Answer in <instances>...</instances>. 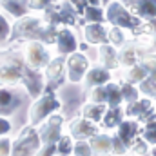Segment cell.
<instances>
[{
    "mask_svg": "<svg viewBox=\"0 0 156 156\" xmlns=\"http://www.w3.org/2000/svg\"><path fill=\"white\" fill-rule=\"evenodd\" d=\"M56 26L42 22L38 16H22L15 22L11 29L9 40H31V42H42V44H53L56 42Z\"/></svg>",
    "mask_w": 156,
    "mask_h": 156,
    "instance_id": "6da1fadb",
    "label": "cell"
},
{
    "mask_svg": "<svg viewBox=\"0 0 156 156\" xmlns=\"http://www.w3.org/2000/svg\"><path fill=\"white\" fill-rule=\"evenodd\" d=\"M105 20L111 22L115 27L120 29H138L142 26V20L134 15H131V11L120 4V2H111L107 4V9H105Z\"/></svg>",
    "mask_w": 156,
    "mask_h": 156,
    "instance_id": "7a4b0ae2",
    "label": "cell"
},
{
    "mask_svg": "<svg viewBox=\"0 0 156 156\" xmlns=\"http://www.w3.org/2000/svg\"><path fill=\"white\" fill-rule=\"evenodd\" d=\"M78 16H80V13L76 11V7L71 5L69 2H64V0L58 2V4H55L51 9H47L44 13V20L47 24H53V26H56V24L75 26L78 20H80Z\"/></svg>",
    "mask_w": 156,
    "mask_h": 156,
    "instance_id": "3957f363",
    "label": "cell"
},
{
    "mask_svg": "<svg viewBox=\"0 0 156 156\" xmlns=\"http://www.w3.org/2000/svg\"><path fill=\"white\" fill-rule=\"evenodd\" d=\"M85 93L82 87H78L76 83H69V85H62L60 87V104L64 109V116L73 118L78 113V107L83 104Z\"/></svg>",
    "mask_w": 156,
    "mask_h": 156,
    "instance_id": "277c9868",
    "label": "cell"
},
{
    "mask_svg": "<svg viewBox=\"0 0 156 156\" xmlns=\"http://www.w3.org/2000/svg\"><path fill=\"white\" fill-rule=\"evenodd\" d=\"M40 134L33 127L24 129L13 145L11 156H35V153L40 149Z\"/></svg>",
    "mask_w": 156,
    "mask_h": 156,
    "instance_id": "5b68a950",
    "label": "cell"
},
{
    "mask_svg": "<svg viewBox=\"0 0 156 156\" xmlns=\"http://www.w3.org/2000/svg\"><path fill=\"white\" fill-rule=\"evenodd\" d=\"M58 107H62V104L56 98V94L55 93H45L40 100H37V104L31 107V116H29L31 123L33 125L40 123L42 120H45L49 115H53Z\"/></svg>",
    "mask_w": 156,
    "mask_h": 156,
    "instance_id": "8992f818",
    "label": "cell"
},
{
    "mask_svg": "<svg viewBox=\"0 0 156 156\" xmlns=\"http://www.w3.org/2000/svg\"><path fill=\"white\" fill-rule=\"evenodd\" d=\"M66 60L62 55L55 60L49 62V66L45 67V78H47V85H45V93H55L58 87L64 85L66 80Z\"/></svg>",
    "mask_w": 156,
    "mask_h": 156,
    "instance_id": "52a82bcc",
    "label": "cell"
},
{
    "mask_svg": "<svg viewBox=\"0 0 156 156\" xmlns=\"http://www.w3.org/2000/svg\"><path fill=\"white\" fill-rule=\"evenodd\" d=\"M27 102V96L22 94L16 89H0V116L15 115L24 104Z\"/></svg>",
    "mask_w": 156,
    "mask_h": 156,
    "instance_id": "ba28073f",
    "label": "cell"
},
{
    "mask_svg": "<svg viewBox=\"0 0 156 156\" xmlns=\"http://www.w3.org/2000/svg\"><path fill=\"white\" fill-rule=\"evenodd\" d=\"M66 69H67V80L73 83H78L83 80L85 73L89 71V60L82 53H73L66 60Z\"/></svg>",
    "mask_w": 156,
    "mask_h": 156,
    "instance_id": "9c48e42d",
    "label": "cell"
},
{
    "mask_svg": "<svg viewBox=\"0 0 156 156\" xmlns=\"http://www.w3.org/2000/svg\"><path fill=\"white\" fill-rule=\"evenodd\" d=\"M62 123H64V116H60V115L51 116L47 122L42 123L38 134H40V140H42L44 145L58 144V140L62 138Z\"/></svg>",
    "mask_w": 156,
    "mask_h": 156,
    "instance_id": "30bf717a",
    "label": "cell"
},
{
    "mask_svg": "<svg viewBox=\"0 0 156 156\" xmlns=\"http://www.w3.org/2000/svg\"><path fill=\"white\" fill-rule=\"evenodd\" d=\"M26 58L29 67L33 69H40V67H47L51 62L49 51L42 45V42H29L26 47Z\"/></svg>",
    "mask_w": 156,
    "mask_h": 156,
    "instance_id": "8fae6325",
    "label": "cell"
},
{
    "mask_svg": "<svg viewBox=\"0 0 156 156\" xmlns=\"http://www.w3.org/2000/svg\"><path fill=\"white\" fill-rule=\"evenodd\" d=\"M22 82L29 93L31 98H37L40 96L42 89H44V76L38 69H33V67H24V73H22Z\"/></svg>",
    "mask_w": 156,
    "mask_h": 156,
    "instance_id": "7c38bea8",
    "label": "cell"
},
{
    "mask_svg": "<svg viewBox=\"0 0 156 156\" xmlns=\"http://www.w3.org/2000/svg\"><path fill=\"white\" fill-rule=\"evenodd\" d=\"M56 47H58V53H60L62 56L76 53L78 42H76V37L73 35V31H71L69 27L58 29V33H56Z\"/></svg>",
    "mask_w": 156,
    "mask_h": 156,
    "instance_id": "4fadbf2b",
    "label": "cell"
},
{
    "mask_svg": "<svg viewBox=\"0 0 156 156\" xmlns=\"http://www.w3.org/2000/svg\"><path fill=\"white\" fill-rule=\"evenodd\" d=\"M122 4L134 11L140 18H156V0H122Z\"/></svg>",
    "mask_w": 156,
    "mask_h": 156,
    "instance_id": "5bb4252c",
    "label": "cell"
},
{
    "mask_svg": "<svg viewBox=\"0 0 156 156\" xmlns=\"http://www.w3.org/2000/svg\"><path fill=\"white\" fill-rule=\"evenodd\" d=\"M83 40L87 44L104 45L109 42V31L104 27V24H87L83 27Z\"/></svg>",
    "mask_w": 156,
    "mask_h": 156,
    "instance_id": "9a60e30c",
    "label": "cell"
},
{
    "mask_svg": "<svg viewBox=\"0 0 156 156\" xmlns=\"http://www.w3.org/2000/svg\"><path fill=\"white\" fill-rule=\"evenodd\" d=\"M69 133L73 138L83 140V138H93L94 134H98V127L91 122V120H73L69 123Z\"/></svg>",
    "mask_w": 156,
    "mask_h": 156,
    "instance_id": "2e32d148",
    "label": "cell"
},
{
    "mask_svg": "<svg viewBox=\"0 0 156 156\" xmlns=\"http://www.w3.org/2000/svg\"><path fill=\"white\" fill-rule=\"evenodd\" d=\"M111 78L109 69L105 67H93L85 73V87H100V85H105Z\"/></svg>",
    "mask_w": 156,
    "mask_h": 156,
    "instance_id": "e0dca14e",
    "label": "cell"
},
{
    "mask_svg": "<svg viewBox=\"0 0 156 156\" xmlns=\"http://www.w3.org/2000/svg\"><path fill=\"white\" fill-rule=\"evenodd\" d=\"M0 5L13 18H22L29 11V0H0Z\"/></svg>",
    "mask_w": 156,
    "mask_h": 156,
    "instance_id": "ac0fdd59",
    "label": "cell"
},
{
    "mask_svg": "<svg viewBox=\"0 0 156 156\" xmlns=\"http://www.w3.org/2000/svg\"><path fill=\"white\" fill-rule=\"evenodd\" d=\"M91 149L98 156H107L113 153V138L107 134H94L91 140Z\"/></svg>",
    "mask_w": 156,
    "mask_h": 156,
    "instance_id": "d6986e66",
    "label": "cell"
},
{
    "mask_svg": "<svg viewBox=\"0 0 156 156\" xmlns=\"http://www.w3.org/2000/svg\"><path fill=\"white\" fill-rule=\"evenodd\" d=\"M129 116H138L140 120H149V118L153 116V111H151V102L149 100H136V102H133V104H129V107H127V111H125Z\"/></svg>",
    "mask_w": 156,
    "mask_h": 156,
    "instance_id": "ffe728a7",
    "label": "cell"
},
{
    "mask_svg": "<svg viewBox=\"0 0 156 156\" xmlns=\"http://www.w3.org/2000/svg\"><path fill=\"white\" fill-rule=\"evenodd\" d=\"M138 134V123L136 122H131V120H127V122H122L120 125H118V138L129 147L133 142H134V136Z\"/></svg>",
    "mask_w": 156,
    "mask_h": 156,
    "instance_id": "44dd1931",
    "label": "cell"
},
{
    "mask_svg": "<svg viewBox=\"0 0 156 156\" xmlns=\"http://www.w3.org/2000/svg\"><path fill=\"white\" fill-rule=\"evenodd\" d=\"M98 56H100V62L104 64L105 69H115V67H118V62H120V60H118L116 49H115L113 45H107V44L100 45Z\"/></svg>",
    "mask_w": 156,
    "mask_h": 156,
    "instance_id": "7402d4cb",
    "label": "cell"
},
{
    "mask_svg": "<svg viewBox=\"0 0 156 156\" xmlns=\"http://www.w3.org/2000/svg\"><path fill=\"white\" fill-rule=\"evenodd\" d=\"M82 22H87V24H104L105 20V11L98 5H85L83 13H82Z\"/></svg>",
    "mask_w": 156,
    "mask_h": 156,
    "instance_id": "603a6c76",
    "label": "cell"
},
{
    "mask_svg": "<svg viewBox=\"0 0 156 156\" xmlns=\"http://www.w3.org/2000/svg\"><path fill=\"white\" fill-rule=\"evenodd\" d=\"M105 111H107V107H104V104H89V105H85V107H83V111H82V113H83L85 120H91V122L94 123V122L104 120Z\"/></svg>",
    "mask_w": 156,
    "mask_h": 156,
    "instance_id": "cb8c5ba5",
    "label": "cell"
},
{
    "mask_svg": "<svg viewBox=\"0 0 156 156\" xmlns=\"http://www.w3.org/2000/svg\"><path fill=\"white\" fill-rule=\"evenodd\" d=\"M122 116H123V113H122L120 107H109V109L105 111V115H104V125H105L107 129L118 127V125L122 123Z\"/></svg>",
    "mask_w": 156,
    "mask_h": 156,
    "instance_id": "d4e9b609",
    "label": "cell"
},
{
    "mask_svg": "<svg viewBox=\"0 0 156 156\" xmlns=\"http://www.w3.org/2000/svg\"><path fill=\"white\" fill-rule=\"evenodd\" d=\"M145 78H149V69L144 64H136L131 67V71L127 73V83H136V82H144Z\"/></svg>",
    "mask_w": 156,
    "mask_h": 156,
    "instance_id": "484cf974",
    "label": "cell"
},
{
    "mask_svg": "<svg viewBox=\"0 0 156 156\" xmlns=\"http://www.w3.org/2000/svg\"><path fill=\"white\" fill-rule=\"evenodd\" d=\"M107 105L109 107H120L122 104V87H118L116 83H107Z\"/></svg>",
    "mask_w": 156,
    "mask_h": 156,
    "instance_id": "4316f807",
    "label": "cell"
},
{
    "mask_svg": "<svg viewBox=\"0 0 156 156\" xmlns=\"http://www.w3.org/2000/svg\"><path fill=\"white\" fill-rule=\"evenodd\" d=\"M144 140L156 145V118L151 116L145 122V131H144Z\"/></svg>",
    "mask_w": 156,
    "mask_h": 156,
    "instance_id": "83f0119b",
    "label": "cell"
},
{
    "mask_svg": "<svg viewBox=\"0 0 156 156\" xmlns=\"http://www.w3.org/2000/svg\"><path fill=\"white\" fill-rule=\"evenodd\" d=\"M122 98L127 102V104H133L138 100V89L133 85V83H123L122 85Z\"/></svg>",
    "mask_w": 156,
    "mask_h": 156,
    "instance_id": "f1b7e54d",
    "label": "cell"
},
{
    "mask_svg": "<svg viewBox=\"0 0 156 156\" xmlns=\"http://www.w3.org/2000/svg\"><path fill=\"white\" fill-rule=\"evenodd\" d=\"M118 60L123 64V66H129V67H133V66H136V51L134 49H122V53L118 55Z\"/></svg>",
    "mask_w": 156,
    "mask_h": 156,
    "instance_id": "f546056e",
    "label": "cell"
},
{
    "mask_svg": "<svg viewBox=\"0 0 156 156\" xmlns=\"http://www.w3.org/2000/svg\"><path fill=\"white\" fill-rule=\"evenodd\" d=\"M140 93H144L149 98H156V82L151 76L140 82Z\"/></svg>",
    "mask_w": 156,
    "mask_h": 156,
    "instance_id": "4dcf8cb0",
    "label": "cell"
},
{
    "mask_svg": "<svg viewBox=\"0 0 156 156\" xmlns=\"http://www.w3.org/2000/svg\"><path fill=\"white\" fill-rule=\"evenodd\" d=\"M55 4H58V0H29V9L45 13V11L51 9Z\"/></svg>",
    "mask_w": 156,
    "mask_h": 156,
    "instance_id": "1f68e13d",
    "label": "cell"
},
{
    "mask_svg": "<svg viewBox=\"0 0 156 156\" xmlns=\"http://www.w3.org/2000/svg\"><path fill=\"white\" fill-rule=\"evenodd\" d=\"M11 37V24L7 22V18L0 13V45L4 42H7Z\"/></svg>",
    "mask_w": 156,
    "mask_h": 156,
    "instance_id": "d6a6232c",
    "label": "cell"
},
{
    "mask_svg": "<svg viewBox=\"0 0 156 156\" xmlns=\"http://www.w3.org/2000/svg\"><path fill=\"white\" fill-rule=\"evenodd\" d=\"M91 100L94 104H107V87L105 85L94 87L93 93H91Z\"/></svg>",
    "mask_w": 156,
    "mask_h": 156,
    "instance_id": "836d02e7",
    "label": "cell"
},
{
    "mask_svg": "<svg viewBox=\"0 0 156 156\" xmlns=\"http://www.w3.org/2000/svg\"><path fill=\"white\" fill-rule=\"evenodd\" d=\"M56 151L62 156H67L71 151H73V144H71V138L69 136H62L56 144Z\"/></svg>",
    "mask_w": 156,
    "mask_h": 156,
    "instance_id": "e575fe53",
    "label": "cell"
},
{
    "mask_svg": "<svg viewBox=\"0 0 156 156\" xmlns=\"http://www.w3.org/2000/svg\"><path fill=\"white\" fill-rule=\"evenodd\" d=\"M109 42H111L113 45H116V47L125 42V37H123V33H122L120 27H115V26H113V29L109 31Z\"/></svg>",
    "mask_w": 156,
    "mask_h": 156,
    "instance_id": "d590c367",
    "label": "cell"
},
{
    "mask_svg": "<svg viewBox=\"0 0 156 156\" xmlns=\"http://www.w3.org/2000/svg\"><path fill=\"white\" fill-rule=\"evenodd\" d=\"M75 153H76V156H93V149H91L89 144H85V142L80 140L75 145Z\"/></svg>",
    "mask_w": 156,
    "mask_h": 156,
    "instance_id": "8d00e7d4",
    "label": "cell"
},
{
    "mask_svg": "<svg viewBox=\"0 0 156 156\" xmlns=\"http://www.w3.org/2000/svg\"><path fill=\"white\" fill-rule=\"evenodd\" d=\"M127 151V145L118 138V136H115L113 138V153H116V154H123Z\"/></svg>",
    "mask_w": 156,
    "mask_h": 156,
    "instance_id": "74e56055",
    "label": "cell"
},
{
    "mask_svg": "<svg viewBox=\"0 0 156 156\" xmlns=\"http://www.w3.org/2000/svg\"><path fill=\"white\" fill-rule=\"evenodd\" d=\"M131 145H133L134 153H138V154H145V153H147V144H145V140H136V142H133Z\"/></svg>",
    "mask_w": 156,
    "mask_h": 156,
    "instance_id": "f35d334b",
    "label": "cell"
},
{
    "mask_svg": "<svg viewBox=\"0 0 156 156\" xmlns=\"http://www.w3.org/2000/svg\"><path fill=\"white\" fill-rule=\"evenodd\" d=\"M9 138H0V156H9Z\"/></svg>",
    "mask_w": 156,
    "mask_h": 156,
    "instance_id": "ab89813d",
    "label": "cell"
},
{
    "mask_svg": "<svg viewBox=\"0 0 156 156\" xmlns=\"http://www.w3.org/2000/svg\"><path fill=\"white\" fill-rule=\"evenodd\" d=\"M64 2H69L71 5H75L80 15L83 13V9H85V5H87V2H85V0H64Z\"/></svg>",
    "mask_w": 156,
    "mask_h": 156,
    "instance_id": "60d3db41",
    "label": "cell"
},
{
    "mask_svg": "<svg viewBox=\"0 0 156 156\" xmlns=\"http://www.w3.org/2000/svg\"><path fill=\"white\" fill-rule=\"evenodd\" d=\"M55 153H56V144H55V145H45V147L38 153V156H53Z\"/></svg>",
    "mask_w": 156,
    "mask_h": 156,
    "instance_id": "b9f144b4",
    "label": "cell"
},
{
    "mask_svg": "<svg viewBox=\"0 0 156 156\" xmlns=\"http://www.w3.org/2000/svg\"><path fill=\"white\" fill-rule=\"evenodd\" d=\"M9 131H11V123H9L7 120L0 118V134H5V133H9Z\"/></svg>",
    "mask_w": 156,
    "mask_h": 156,
    "instance_id": "7bdbcfd3",
    "label": "cell"
},
{
    "mask_svg": "<svg viewBox=\"0 0 156 156\" xmlns=\"http://www.w3.org/2000/svg\"><path fill=\"white\" fill-rule=\"evenodd\" d=\"M85 2H87L89 5H98V4H100L102 0H85Z\"/></svg>",
    "mask_w": 156,
    "mask_h": 156,
    "instance_id": "ee69618b",
    "label": "cell"
},
{
    "mask_svg": "<svg viewBox=\"0 0 156 156\" xmlns=\"http://www.w3.org/2000/svg\"><path fill=\"white\" fill-rule=\"evenodd\" d=\"M149 73H151V78H153V80L156 82V67H153V69H151Z\"/></svg>",
    "mask_w": 156,
    "mask_h": 156,
    "instance_id": "f6af8a7d",
    "label": "cell"
},
{
    "mask_svg": "<svg viewBox=\"0 0 156 156\" xmlns=\"http://www.w3.org/2000/svg\"><path fill=\"white\" fill-rule=\"evenodd\" d=\"M111 2H113V0H102V4H104V5H107V4H111Z\"/></svg>",
    "mask_w": 156,
    "mask_h": 156,
    "instance_id": "bcb514c9",
    "label": "cell"
},
{
    "mask_svg": "<svg viewBox=\"0 0 156 156\" xmlns=\"http://www.w3.org/2000/svg\"><path fill=\"white\" fill-rule=\"evenodd\" d=\"M153 156H156V147H154V151H153Z\"/></svg>",
    "mask_w": 156,
    "mask_h": 156,
    "instance_id": "7dc6e473",
    "label": "cell"
},
{
    "mask_svg": "<svg viewBox=\"0 0 156 156\" xmlns=\"http://www.w3.org/2000/svg\"><path fill=\"white\" fill-rule=\"evenodd\" d=\"M144 156H147V154H144Z\"/></svg>",
    "mask_w": 156,
    "mask_h": 156,
    "instance_id": "c3c4849f",
    "label": "cell"
}]
</instances>
